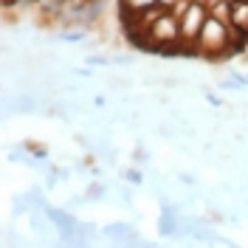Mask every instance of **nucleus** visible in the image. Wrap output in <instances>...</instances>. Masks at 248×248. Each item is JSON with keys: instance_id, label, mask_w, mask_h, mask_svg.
<instances>
[{"instance_id": "obj_1", "label": "nucleus", "mask_w": 248, "mask_h": 248, "mask_svg": "<svg viewBox=\"0 0 248 248\" xmlns=\"http://www.w3.org/2000/svg\"><path fill=\"white\" fill-rule=\"evenodd\" d=\"M172 12L178 15L181 23V57L184 60H201L198 57V40H201V31L209 20V3L203 0H181L178 6H172Z\"/></svg>"}, {"instance_id": "obj_2", "label": "nucleus", "mask_w": 248, "mask_h": 248, "mask_svg": "<svg viewBox=\"0 0 248 248\" xmlns=\"http://www.w3.org/2000/svg\"><path fill=\"white\" fill-rule=\"evenodd\" d=\"M158 6H164V0H119V17H122V23L139 20V17L155 12Z\"/></svg>"}, {"instance_id": "obj_3", "label": "nucleus", "mask_w": 248, "mask_h": 248, "mask_svg": "<svg viewBox=\"0 0 248 248\" xmlns=\"http://www.w3.org/2000/svg\"><path fill=\"white\" fill-rule=\"evenodd\" d=\"M229 23H232V29L240 34V40L248 43V0H232Z\"/></svg>"}, {"instance_id": "obj_4", "label": "nucleus", "mask_w": 248, "mask_h": 248, "mask_svg": "<svg viewBox=\"0 0 248 248\" xmlns=\"http://www.w3.org/2000/svg\"><path fill=\"white\" fill-rule=\"evenodd\" d=\"M105 88H108L113 96H119V93H133V79L127 77V74H113L110 79H105Z\"/></svg>"}, {"instance_id": "obj_5", "label": "nucleus", "mask_w": 248, "mask_h": 248, "mask_svg": "<svg viewBox=\"0 0 248 248\" xmlns=\"http://www.w3.org/2000/svg\"><path fill=\"white\" fill-rule=\"evenodd\" d=\"M85 201H88V203L105 201V184H99V178H96V181H93L88 189H85Z\"/></svg>"}, {"instance_id": "obj_6", "label": "nucleus", "mask_w": 248, "mask_h": 248, "mask_svg": "<svg viewBox=\"0 0 248 248\" xmlns=\"http://www.w3.org/2000/svg\"><path fill=\"white\" fill-rule=\"evenodd\" d=\"M136 65V57L130 54H113L110 57V68H133Z\"/></svg>"}, {"instance_id": "obj_7", "label": "nucleus", "mask_w": 248, "mask_h": 248, "mask_svg": "<svg viewBox=\"0 0 248 248\" xmlns=\"http://www.w3.org/2000/svg\"><path fill=\"white\" fill-rule=\"evenodd\" d=\"M164 3H170V0H164Z\"/></svg>"}]
</instances>
